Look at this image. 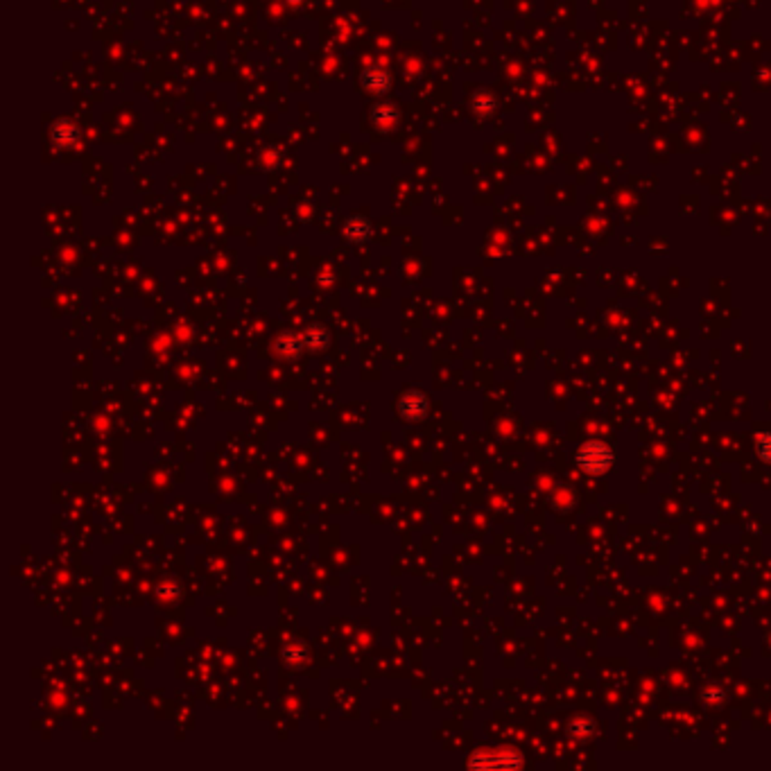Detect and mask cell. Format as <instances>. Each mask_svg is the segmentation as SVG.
I'll list each match as a JSON object with an SVG mask.
<instances>
[{
	"instance_id": "6da1fadb",
	"label": "cell",
	"mask_w": 771,
	"mask_h": 771,
	"mask_svg": "<svg viewBox=\"0 0 771 771\" xmlns=\"http://www.w3.org/2000/svg\"><path fill=\"white\" fill-rule=\"evenodd\" d=\"M575 462L588 475H604L613 466L615 455L608 443L591 439L579 445V450L575 452Z\"/></svg>"
},
{
	"instance_id": "7a4b0ae2",
	"label": "cell",
	"mask_w": 771,
	"mask_h": 771,
	"mask_svg": "<svg viewBox=\"0 0 771 771\" xmlns=\"http://www.w3.org/2000/svg\"><path fill=\"white\" fill-rule=\"evenodd\" d=\"M523 765V756L514 749L500 751H478L471 760L469 767L475 769H518Z\"/></svg>"
},
{
	"instance_id": "3957f363",
	"label": "cell",
	"mask_w": 771,
	"mask_h": 771,
	"mask_svg": "<svg viewBox=\"0 0 771 771\" xmlns=\"http://www.w3.org/2000/svg\"><path fill=\"white\" fill-rule=\"evenodd\" d=\"M398 408L405 419H421L425 414V408H428V403H425V396L421 391H408V394H403Z\"/></svg>"
},
{
	"instance_id": "277c9868",
	"label": "cell",
	"mask_w": 771,
	"mask_h": 771,
	"mask_svg": "<svg viewBox=\"0 0 771 771\" xmlns=\"http://www.w3.org/2000/svg\"><path fill=\"white\" fill-rule=\"evenodd\" d=\"M756 452L765 464H771V430L760 432L756 437Z\"/></svg>"
}]
</instances>
